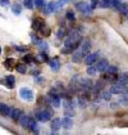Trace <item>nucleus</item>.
<instances>
[{
	"label": "nucleus",
	"instance_id": "nucleus-1",
	"mask_svg": "<svg viewBox=\"0 0 128 135\" xmlns=\"http://www.w3.org/2000/svg\"><path fill=\"white\" fill-rule=\"evenodd\" d=\"M82 40H83V39H82L81 32L78 31V30H72V31L68 33V36L65 37L63 46L64 48H68V49H72V50L74 52L76 49L79 48Z\"/></svg>",
	"mask_w": 128,
	"mask_h": 135
},
{
	"label": "nucleus",
	"instance_id": "nucleus-2",
	"mask_svg": "<svg viewBox=\"0 0 128 135\" xmlns=\"http://www.w3.org/2000/svg\"><path fill=\"white\" fill-rule=\"evenodd\" d=\"M54 116L53 108H51V104H47L46 107L44 108H37L35 109V117L37 118L39 122H47V121H51Z\"/></svg>",
	"mask_w": 128,
	"mask_h": 135
},
{
	"label": "nucleus",
	"instance_id": "nucleus-3",
	"mask_svg": "<svg viewBox=\"0 0 128 135\" xmlns=\"http://www.w3.org/2000/svg\"><path fill=\"white\" fill-rule=\"evenodd\" d=\"M128 90V86L127 85H123V84H119V83H115V84H111V86L109 88V91L114 95H120L123 93H127Z\"/></svg>",
	"mask_w": 128,
	"mask_h": 135
},
{
	"label": "nucleus",
	"instance_id": "nucleus-4",
	"mask_svg": "<svg viewBox=\"0 0 128 135\" xmlns=\"http://www.w3.org/2000/svg\"><path fill=\"white\" fill-rule=\"evenodd\" d=\"M19 97L26 102H32L35 99V94L30 88H22L19 90Z\"/></svg>",
	"mask_w": 128,
	"mask_h": 135
},
{
	"label": "nucleus",
	"instance_id": "nucleus-5",
	"mask_svg": "<svg viewBox=\"0 0 128 135\" xmlns=\"http://www.w3.org/2000/svg\"><path fill=\"white\" fill-rule=\"evenodd\" d=\"M100 58H101V52H100V50H96V52H94V53H90V54L86 57L85 62L87 66H91V64H95Z\"/></svg>",
	"mask_w": 128,
	"mask_h": 135
},
{
	"label": "nucleus",
	"instance_id": "nucleus-6",
	"mask_svg": "<svg viewBox=\"0 0 128 135\" xmlns=\"http://www.w3.org/2000/svg\"><path fill=\"white\" fill-rule=\"evenodd\" d=\"M76 7H77L78 11L81 12L82 14H85V16H90L91 12H92L91 7H90V4H87V3H85V1H79V3H77Z\"/></svg>",
	"mask_w": 128,
	"mask_h": 135
},
{
	"label": "nucleus",
	"instance_id": "nucleus-7",
	"mask_svg": "<svg viewBox=\"0 0 128 135\" xmlns=\"http://www.w3.org/2000/svg\"><path fill=\"white\" fill-rule=\"evenodd\" d=\"M49 98H50V103L53 107L55 108H60V105H62V99H60V95L56 93H51V91H49Z\"/></svg>",
	"mask_w": 128,
	"mask_h": 135
},
{
	"label": "nucleus",
	"instance_id": "nucleus-8",
	"mask_svg": "<svg viewBox=\"0 0 128 135\" xmlns=\"http://www.w3.org/2000/svg\"><path fill=\"white\" fill-rule=\"evenodd\" d=\"M62 127H63L62 126V118H59V117L51 118V122H50V130H51V133H58Z\"/></svg>",
	"mask_w": 128,
	"mask_h": 135
},
{
	"label": "nucleus",
	"instance_id": "nucleus-9",
	"mask_svg": "<svg viewBox=\"0 0 128 135\" xmlns=\"http://www.w3.org/2000/svg\"><path fill=\"white\" fill-rule=\"evenodd\" d=\"M96 68H97V71L100 73H104L105 71H106L108 66H109V61H108L106 58H100L97 62L95 63Z\"/></svg>",
	"mask_w": 128,
	"mask_h": 135
},
{
	"label": "nucleus",
	"instance_id": "nucleus-10",
	"mask_svg": "<svg viewBox=\"0 0 128 135\" xmlns=\"http://www.w3.org/2000/svg\"><path fill=\"white\" fill-rule=\"evenodd\" d=\"M79 49H81L82 53L87 57V55L91 53V40H90V39H85V40H82L81 45H79Z\"/></svg>",
	"mask_w": 128,
	"mask_h": 135
},
{
	"label": "nucleus",
	"instance_id": "nucleus-11",
	"mask_svg": "<svg viewBox=\"0 0 128 135\" xmlns=\"http://www.w3.org/2000/svg\"><path fill=\"white\" fill-rule=\"evenodd\" d=\"M76 104H77V102H76L74 99L68 98V97H64L63 102H62V105L64 107V109H74Z\"/></svg>",
	"mask_w": 128,
	"mask_h": 135
},
{
	"label": "nucleus",
	"instance_id": "nucleus-12",
	"mask_svg": "<svg viewBox=\"0 0 128 135\" xmlns=\"http://www.w3.org/2000/svg\"><path fill=\"white\" fill-rule=\"evenodd\" d=\"M44 12L46 13V14H49V13H54V12L58 11V3L56 1H54V0H51V1H49L45 7L42 8Z\"/></svg>",
	"mask_w": 128,
	"mask_h": 135
},
{
	"label": "nucleus",
	"instance_id": "nucleus-13",
	"mask_svg": "<svg viewBox=\"0 0 128 135\" xmlns=\"http://www.w3.org/2000/svg\"><path fill=\"white\" fill-rule=\"evenodd\" d=\"M73 120H72V117H69V116H64L62 117V126H63V129L65 130H71L72 127H73Z\"/></svg>",
	"mask_w": 128,
	"mask_h": 135
},
{
	"label": "nucleus",
	"instance_id": "nucleus-14",
	"mask_svg": "<svg viewBox=\"0 0 128 135\" xmlns=\"http://www.w3.org/2000/svg\"><path fill=\"white\" fill-rule=\"evenodd\" d=\"M28 130H31L32 133H40V130H39V121H37V118L36 117H31L30 118V122H28Z\"/></svg>",
	"mask_w": 128,
	"mask_h": 135
},
{
	"label": "nucleus",
	"instance_id": "nucleus-15",
	"mask_svg": "<svg viewBox=\"0 0 128 135\" xmlns=\"http://www.w3.org/2000/svg\"><path fill=\"white\" fill-rule=\"evenodd\" d=\"M12 112V107L5 103H0V114L4 117H10Z\"/></svg>",
	"mask_w": 128,
	"mask_h": 135
},
{
	"label": "nucleus",
	"instance_id": "nucleus-16",
	"mask_svg": "<svg viewBox=\"0 0 128 135\" xmlns=\"http://www.w3.org/2000/svg\"><path fill=\"white\" fill-rule=\"evenodd\" d=\"M44 27H45V25H44V21L41 18H33V21H32V28L35 31H41Z\"/></svg>",
	"mask_w": 128,
	"mask_h": 135
},
{
	"label": "nucleus",
	"instance_id": "nucleus-17",
	"mask_svg": "<svg viewBox=\"0 0 128 135\" xmlns=\"http://www.w3.org/2000/svg\"><path fill=\"white\" fill-rule=\"evenodd\" d=\"M49 66H50V70L54 71V72H58V71L60 70V63H59V61H58L56 58L50 59V61H49Z\"/></svg>",
	"mask_w": 128,
	"mask_h": 135
},
{
	"label": "nucleus",
	"instance_id": "nucleus-18",
	"mask_svg": "<svg viewBox=\"0 0 128 135\" xmlns=\"http://www.w3.org/2000/svg\"><path fill=\"white\" fill-rule=\"evenodd\" d=\"M105 72L109 75V77H110V76H113V75H118V73H119V67L115 66V64H109Z\"/></svg>",
	"mask_w": 128,
	"mask_h": 135
},
{
	"label": "nucleus",
	"instance_id": "nucleus-19",
	"mask_svg": "<svg viewBox=\"0 0 128 135\" xmlns=\"http://www.w3.org/2000/svg\"><path fill=\"white\" fill-rule=\"evenodd\" d=\"M118 83L123 84V85H127L128 84V71L118 73Z\"/></svg>",
	"mask_w": 128,
	"mask_h": 135
},
{
	"label": "nucleus",
	"instance_id": "nucleus-20",
	"mask_svg": "<svg viewBox=\"0 0 128 135\" xmlns=\"http://www.w3.org/2000/svg\"><path fill=\"white\" fill-rule=\"evenodd\" d=\"M22 114H23V112H22L19 108H12V112H10V118H12V120L18 121Z\"/></svg>",
	"mask_w": 128,
	"mask_h": 135
},
{
	"label": "nucleus",
	"instance_id": "nucleus-21",
	"mask_svg": "<svg viewBox=\"0 0 128 135\" xmlns=\"http://www.w3.org/2000/svg\"><path fill=\"white\" fill-rule=\"evenodd\" d=\"M30 116H27V114H22L21 117H19V124H21L22 127H24V129H28V122H30Z\"/></svg>",
	"mask_w": 128,
	"mask_h": 135
},
{
	"label": "nucleus",
	"instance_id": "nucleus-22",
	"mask_svg": "<svg viewBox=\"0 0 128 135\" xmlns=\"http://www.w3.org/2000/svg\"><path fill=\"white\" fill-rule=\"evenodd\" d=\"M14 84H15V77H14L13 75L5 76V85H7V88L13 89V88H14Z\"/></svg>",
	"mask_w": 128,
	"mask_h": 135
},
{
	"label": "nucleus",
	"instance_id": "nucleus-23",
	"mask_svg": "<svg viewBox=\"0 0 128 135\" xmlns=\"http://www.w3.org/2000/svg\"><path fill=\"white\" fill-rule=\"evenodd\" d=\"M77 105H78L79 108H82V109L87 108V99H86V97H83V95L78 97V98H77Z\"/></svg>",
	"mask_w": 128,
	"mask_h": 135
},
{
	"label": "nucleus",
	"instance_id": "nucleus-24",
	"mask_svg": "<svg viewBox=\"0 0 128 135\" xmlns=\"http://www.w3.org/2000/svg\"><path fill=\"white\" fill-rule=\"evenodd\" d=\"M118 102L120 103V105H122V107H128V93L120 94V97H119Z\"/></svg>",
	"mask_w": 128,
	"mask_h": 135
},
{
	"label": "nucleus",
	"instance_id": "nucleus-25",
	"mask_svg": "<svg viewBox=\"0 0 128 135\" xmlns=\"http://www.w3.org/2000/svg\"><path fill=\"white\" fill-rule=\"evenodd\" d=\"M120 14H123V16H128V3H124V1H122V4L119 5V8L117 9Z\"/></svg>",
	"mask_w": 128,
	"mask_h": 135
},
{
	"label": "nucleus",
	"instance_id": "nucleus-26",
	"mask_svg": "<svg viewBox=\"0 0 128 135\" xmlns=\"http://www.w3.org/2000/svg\"><path fill=\"white\" fill-rule=\"evenodd\" d=\"M10 11L13 12V14H15V16H21V13H22L21 4H18V3H14V4H13V5L10 7Z\"/></svg>",
	"mask_w": 128,
	"mask_h": 135
},
{
	"label": "nucleus",
	"instance_id": "nucleus-27",
	"mask_svg": "<svg viewBox=\"0 0 128 135\" xmlns=\"http://www.w3.org/2000/svg\"><path fill=\"white\" fill-rule=\"evenodd\" d=\"M86 72H87L88 76H91V77H92V76H96V73L99 72V71H97V68H96L95 64H91V66H88V67H87Z\"/></svg>",
	"mask_w": 128,
	"mask_h": 135
},
{
	"label": "nucleus",
	"instance_id": "nucleus-28",
	"mask_svg": "<svg viewBox=\"0 0 128 135\" xmlns=\"http://www.w3.org/2000/svg\"><path fill=\"white\" fill-rule=\"evenodd\" d=\"M36 59L39 61V62H47L49 61V57H47V52H41L37 57H36Z\"/></svg>",
	"mask_w": 128,
	"mask_h": 135
},
{
	"label": "nucleus",
	"instance_id": "nucleus-29",
	"mask_svg": "<svg viewBox=\"0 0 128 135\" xmlns=\"http://www.w3.org/2000/svg\"><path fill=\"white\" fill-rule=\"evenodd\" d=\"M100 95H101V98H103L104 100H108V102H109V100H111V98H113V94L110 93L109 90H108V91L106 90H103Z\"/></svg>",
	"mask_w": 128,
	"mask_h": 135
},
{
	"label": "nucleus",
	"instance_id": "nucleus-30",
	"mask_svg": "<svg viewBox=\"0 0 128 135\" xmlns=\"http://www.w3.org/2000/svg\"><path fill=\"white\" fill-rule=\"evenodd\" d=\"M37 48H39V49H40L41 52H47V50H49L47 42H46V41H42V40H41V41L37 44Z\"/></svg>",
	"mask_w": 128,
	"mask_h": 135
},
{
	"label": "nucleus",
	"instance_id": "nucleus-31",
	"mask_svg": "<svg viewBox=\"0 0 128 135\" xmlns=\"http://www.w3.org/2000/svg\"><path fill=\"white\" fill-rule=\"evenodd\" d=\"M15 70H17L19 73H26L27 72V66H26L24 63H19V64L15 66Z\"/></svg>",
	"mask_w": 128,
	"mask_h": 135
},
{
	"label": "nucleus",
	"instance_id": "nucleus-32",
	"mask_svg": "<svg viewBox=\"0 0 128 135\" xmlns=\"http://www.w3.org/2000/svg\"><path fill=\"white\" fill-rule=\"evenodd\" d=\"M110 3H111V0H100L99 7L103 9H106V8H110Z\"/></svg>",
	"mask_w": 128,
	"mask_h": 135
},
{
	"label": "nucleus",
	"instance_id": "nucleus-33",
	"mask_svg": "<svg viewBox=\"0 0 128 135\" xmlns=\"http://www.w3.org/2000/svg\"><path fill=\"white\" fill-rule=\"evenodd\" d=\"M65 36H67V30H65L64 27L59 28L58 32H56V37H58V39H64Z\"/></svg>",
	"mask_w": 128,
	"mask_h": 135
},
{
	"label": "nucleus",
	"instance_id": "nucleus-34",
	"mask_svg": "<svg viewBox=\"0 0 128 135\" xmlns=\"http://www.w3.org/2000/svg\"><path fill=\"white\" fill-rule=\"evenodd\" d=\"M23 4H24V7L27 9H33L35 8V0H24Z\"/></svg>",
	"mask_w": 128,
	"mask_h": 135
},
{
	"label": "nucleus",
	"instance_id": "nucleus-35",
	"mask_svg": "<svg viewBox=\"0 0 128 135\" xmlns=\"http://www.w3.org/2000/svg\"><path fill=\"white\" fill-rule=\"evenodd\" d=\"M120 4H122V0H111V3H110V8H113V9L117 11Z\"/></svg>",
	"mask_w": 128,
	"mask_h": 135
},
{
	"label": "nucleus",
	"instance_id": "nucleus-36",
	"mask_svg": "<svg viewBox=\"0 0 128 135\" xmlns=\"http://www.w3.org/2000/svg\"><path fill=\"white\" fill-rule=\"evenodd\" d=\"M46 4H47L46 0H35V7H37V8H41L42 9Z\"/></svg>",
	"mask_w": 128,
	"mask_h": 135
},
{
	"label": "nucleus",
	"instance_id": "nucleus-37",
	"mask_svg": "<svg viewBox=\"0 0 128 135\" xmlns=\"http://www.w3.org/2000/svg\"><path fill=\"white\" fill-rule=\"evenodd\" d=\"M65 17H67V20H69V21H76V14L73 11H68L67 14H65Z\"/></svg>",
	"mask_w": 128,
	"mask_h": 135
},
{
	"label": "nucleus",
	"instance_id": "nucleus-38",
	"mask_svg": "<svg viewBox=\"0 0 128 135\" xmlns=\"http://www.w3.org/2000/svg\"><path fill=\"white\" fill-rule=\"evenodd\" d=\"M14 64V59H12V58H8L5 62H4V66H5V68H12V66Z\"/></svg>",
	"mask_w": 128,
	"mask_h": 135
},
{
	"label": "nucleus",
	"instance_id": "nucleus-39",
	"mask_svg": "<svg viewBox=\"0 0 128 135\" xmlns=\"http://www.w3.org/2000/svg\"><path fill=\"white\" fill-rule=\"evenodd\" d=\"M32 61H33V57H32L31 54H26V55L23 57V62H24V63L32 62Z\"/></svg>",
	"mask_w": 128,
	"mask_h": 135
},
{
	"label": "nucleus",
	"instance_id": "nucleus-40",
	"mask_svg": "<svg viewBox=\"0 0 128 135\" xmlns=\"http://www.w3.org/2000/svg\"><path fill=\"white\" fill-rule=\"evenodd\" d=\"M109 107H110L111 109H117L118 107H122V105H120V103H119V102H110Z\"/></svg>",
	"mask_w": 128,
	"mask_h": 135
},
{
	"label": "nucleus",
	"instance_id": "nucleus-41",
	"mask_svg": "<svg viewBox=\"0 0 128 135\" xmlns=\"http://www.w3.org/2000/svg\"><path fill=\"white\" fill-rule=\"evenodd\" d=\"M99 3H100V0H91V4H90V7H91V9L94 11L96 7H99Z\"/></svg>",
	"mask_w": 128,
	"mask_h": 135
},
{
	"label": "nucleus",
	"instance_id": "nucleus-42",
	"mask_svg": "<svg viewBox=\"0 0 128 135\" xmlns=\"http://www.w3.org/2000/svg\"><path fill=\"white\" fill-rule=\"evenodd\" d=\"M31 39H32V41L35 42V44H36V45H37V44H39V42L41 41V39H39V37H37V36H36V35H35V33H31Z\"/></svg>",
	"mask_w": 128,
	"mask_h": 135
},
{
	"label": "nucleus",
	"instance_id": "nucleus-43",
	"mask_svg": "<svg viewBox=\"0 0 128 135\" xmlns=\"http://www.w3.org/2000/svg\"><path fill=\"white\" fill-rule=\"evenodd\" d=\"M64 114H65V116H69V117H73V116H74V111H73V109H65Z\"/></svg>",
	"mask_w": 128,
	"mask_h": 135
},
{
	"label": "nucleus",
	"instance_id": "nucleus-44",
	"mask_svg": "<svg viewBox=\"0 0 128 135\" xmlns=\"http://www.w3.org/2000/svg\"><path fill=\"white\" fill-rule=\"evenodd\" d=\"M9 4H10L9 0H0V5L1 7H9Z\"/></svg>",
	"mask_w": 128,
	"mask_h": 135
},
{
	"label": "nucleus",
	"instance_id": "nucleus-45",
	"mask_svg": "<svg viewBox=\"0 0 128 135\" xmlns=\"http://www.w3.org/2000/svg\"><path fill=\"white\" fill-rule=\"evenodd\" d=\"M35 81L36 83H44V77L42 76H40V75H37V76H35Z\"/></svg>",
	"mask_w": 128,
	"mask_h": 135
},
{
	"label": "nucleus",
	"instance_id": "nucleus-46",
	"mask_svg": "<svg viewBox=\"0 0 128 135\" xmlns=\"http://www.w3.org/2000/svg\"><path fill=\"white\" fill-rule=\"evenodd\" d=\"M56 3H58V9H59V8H63L64 5L67 4V3H65V1H63V0H58Z\"/></svg>",
	"mask_w": 128,
	"mask_h": 135
},
{
	"label": "nucleus",
	"instance_id": "nucleus-47",
	"mask_svg": "<svg viewBox=\"0 0 128 135\" xmlns=\"http://www.w3.org/2000/svg\"><path fill=\"white\" fill-rule=\"evenodd\" d=\"M14 49H15V50H18V52H26V50H27L26 48H23V46H17V45L14 46Z\"/></svg>",
	"mask_w": 128,
	"mask_h": 135
},
{
	"label": "nucleus",
	"instance_id": "nucleus-48",
	"mask_svg": "<svg viewBox=\"0 0 128 135\" xmlns=\"http://www.w3.org/2000/svg\"><path fill=\"white\" fill-rule=\"evenodd\" d=\"M63 1H65V3H68V1H72V0H63Z\"/></svg>",
	"mask_w": 128,
	"mask_h": 135
},
{
	"label": "nucleus",
	"instance_id": "nucleus-49",
	"mask_svg": "<svg viewBox=\"0 0 128 135\" xmlns=\"http://www.w3.org/2000/svg\"><path fill=\"white\" fill-rule=\"evenodd\" d=\"M0 54H1V46H0Z\"/></svg>",
	"mask_w": 128,
	"mask_h": 135
},
{
	"label": "nucleus",
	"instance_id": "nucleus-50",
	"mask_svg": "<svg viewBox=\"0 0 128 135\" xmlns=\"http://www.w3.org/2000/svg\"><path fill=\"white\" fill-rule=\"evenodd\" d=\"M127 17H128V16H127Z\"/></svg>",
	"mask_w": 128,
	"mask_h": 135
}]
</instances>
